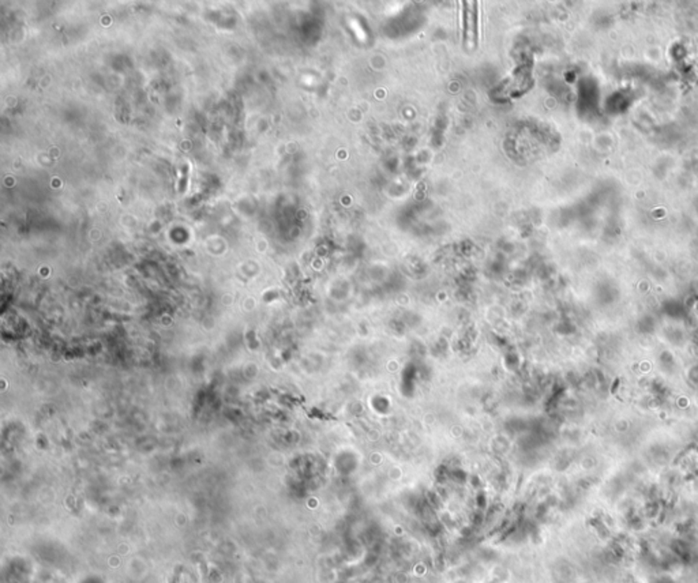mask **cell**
<instances>
[{"instance_id": "obj_1", "label": "cell", "mask_w": 698, "mask_h": 583, "mask_svg": "<svg viewBox=\"0 0 698 583\" xmlns=\"http://www.w3.org/2000/svg\"><path fill=\"white\" fill-rule=\"evenodd\" d=\"M478 3L476 1H464L462 3V26H464V39L468 48L476 46L478 40Z\"/></svg>"}]
</instances>
